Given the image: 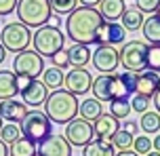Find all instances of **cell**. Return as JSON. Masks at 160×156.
I'll return each instance as SVG.
<instances>
[{
	"mask_svg": "<svg viewBox=\"0 0 160 156\" xmlns=\"http://www.w3.org/2000/svg\"><path fill=\"white\" fill-rule=\"evenodd\" d=\"M103 23V17L97 8L76 7L65 19V34L74 40V44H97V30Z\"/></svg>",
	"mask_w": 160,
	"mask_h": 156,
	"instance_id": "cell-1",
	"label": "cell"
},
{
	"mask_svg": "<svg viewBox=\"0 0 160 156\" xmlns=\"http://www.w3.org/2000/svg\"><path fill=\"white\" fill-rule=\"evenodd\" d=\"M78 99L65 89H55L44 101V114L51 118V123L70 124L78 116Z\"/></svg>",
	"mask_w": 160,
	"mask_h": 156,
	"instance_id": "cell-2",
	"label": "cell"
},
{
	"mask_svg": "<svg viewBox=\"0 0 160 156\" xmlns=\"http://www.w3.org/2000/svg\"><path fill=\"white\" fill-rule=\"evenodd\" d=\"M91 91L95 99L99 101H114V99H128L133 95V91L127 87V82L122 80L120 74H101L97 76L93 84H91Z\"/></svg>",
	"mask_w": 160,
	"mask_h": 156,
	"instance_id": "cell-3",
	"label": "cell"
},
{
	"mask_svg": "<svg viewBox=\"0 0 160 156\" xmlns=\"http://www.w3.org/2000/svg\"><path fill=\"white\" fill-rule=\"evenodd\" d=\"M19 21L28 28H42L53 17V8L48 0H19L15 8Z\"/></svg>",
	"mask_w": 160,
	"mask_h": 156,
	"instance_id": "cell-4",
	"label": "cell"
},
{
	"mask_svg": "<svg viewBox=\"0 0 160 156\" xmlns=\"http://www.w3.org/2000/svg\"><path fill=\"white\" fill-rule=\"evenodd\" d=\"M148 51H150V44H145L143 40L124 42L120 49V66L133 74L145 72L148 70Z\"/></svg>",
	"mask_w": 160,
	"mask_h": 156,
	"instance_id": "cell-5",
	"label": "cell"
},
{
	"mask_svg": "<svg viewBox=\"0 0 160 156\" xmlns=\"http://www.w3.org/2000/svg\"><path fill=\"white\" fill-rule=\"evenodd\" d=\"M63 42H65V36L59 28H53V25H42L38 28L32 36V44H34V51L42 55V57H53L57 51L63 49Z\"/></svg>",
	"mask_w": 160,
	"mask_h": 156,
	"instance_id": "cell-6",
	"label": "cell"
},
{
	"mask_svg": "<svg viewBox=\"0 0 160 156\" xmlns=\"http://www.w3.org/2000/svg\"><path fill=\"white\" fill-rule=\"evenodd\" d=\"M34 34L30 32V28L23 25L21 21H13V23H7L0 32V42L2 47L11 53H21V51H28L30 42H32Z\"/></svg>",
	"mask_w": 160,
	"mask_h": 156,
	"instance_id": "cell-7",
	"label": "cell"
},
{
	"mask_svg": "<svg viewBox=\"0 0 160 156\" xmlns=\"http://www.w3.org/2000/svg\"><path fill=\"white\" fill-rule=\"evenodd\" d=\"M21 127V133H23V137L28 139H32L34 143H40V141H44L48 135H53L51 133V118H48L44 112H38V110H32V112H28L23 120L19 123Z\"/></svg>",
	"mask_w": 160,
	"mask_h": 156,
	"instance_id": "cell-8",
	"label": "cell"
},
{
	"mask_svg": "<svg viewBox=\"0 0 160 156\" xmlns=\"http://www.w3.org/2000/svg\"><path fill=\"white\" fill-rule=\"evenodd\" d=\"M13 72L17 76H25V78L36 80L44 72V59L36 51H21V53H17L15 61H13Z\"/></svg>",
	"mask_w": 160,
	"mask_h": 156,
	"instance_id": "cell-9",
	"label": "cell"
},
{
	"mask_svg": "<svg viewBox=\"0 0 160 156\" xmlns=\"http://www.w3.org/2000/svg\"><path fill=\"white\" fill-rule=\"evenodd\" d=\"M63 137L70 141V146L87 148L88 143L95 139V129H93V124L88 123V120H84V118H74L72 123L68 124Z\"/></svg>",
	"mask_w": 160,
	"mask_h": 156,
	"instance_id": "cell-10",
	"label": "cell"
},
{
	"mask_svg": "<svg viewBox=\"0 0 160 156\" xmlns=\"http://www.w3.org/2000/svg\"><path fill=\"white\" fill-rule=\"evenodd\" d=\"M91 61L97 68V72H101V74H114L116 68L120 66V51L116 47H110V44H99L97 51H93Z\"/></svg>",
	"mask_w": 160,
	"mask_h": 156,
	"instance_id": "cell-11",
	"label": "cell"
},
{
	"mask_svg": "<svg viewBox=\"0 0 160 156\" xmlns=\"http://www.w3.org/2000/svg\"><path fill=\"white\" fill-rule=\"evenodd\" d=\"M91 84H93V76L88 70L84 68H74L65 74V80H63V87L65 91H70L72 95H84L91 91Z\"/></svg>",
	"mask_w": 160,
	"mask_h": 156,
	"instance_id": "cell-12",
	"label": "cell"
},
{
	"mask_svg": "<svg viewBox=\"0 0 160 156\" xmlns=\"http://www.w3.org/2000/svg\"><path fill=\"white\" fill-rule=\"evenodd\" d=\"M127 38V30L122 28V23L118 21H103L97 30V44H110V47H116V44H122Z\"/></svg>",
	"mask_w": 160,
	"mask_h": 156,
	"instance_id": "cell-13",
	"label": "cell"
},
{
	"mask_svg": "<svg viewBox=\"0 0 160 156\" xmlns=\"http://www.w3.org/2000/svg\"><path fill=\"white\" fill-rule=\"evenodd\" d=\"M36 156H72V146L63 135H48L44 141L38 143Z\"/></svg>",
	"mask_w": 160,
	"mask_h": 156,
	"instance_id": "cell-14",
	"label": "cell"
},
{
	"mask_svg": "<svg viewBox=\"0 0 160 156\" xmlns=\"http://www.w3.org/2000/svg\"><path fill=\"white\" fill-rule=\"evenodd\" d=\"M21 93V99H23V103L25 106H30V108H38L42 106L44 101H47V84L42 80H30V84L28 87H23V89L19 91Z\"/></svg>",
	"mask_w": 160,
	"mask_h": 156,
	"instance_id": "cell-15",
	"label": "cell"
},
{
	"mask_svg": "<svg viewBox=\"0 0 160 156\" xmlns=\"http://www.w3.org/2000/svg\"><path fill=\"white\" fill-rule=\"evenodd\" d=\"M160 87V74L152 72V70H145L141 74H137V84H135V95L152 99L156 95V91Z\"/></svg>",
	"mask_w": 160,
	"mask_h": 156,
	"instance_id": "cell-16",
	"label": "cell"
},
{
	"mask_svg": "<svg viewBox=\"0 0 160 156\" xmlns=\"http://www.w3.org/2000/svg\"><path fill=\"white\" fill-rule=\"evenodd\" d=\"M93 129H95V137L97 139H105V141H112L114 133L120 129V123L114 114H101L93 123Z\"/></svg>",
	"mask_w": 160,
	"mask_h": 156,
	"instance_id": "cell-17",
	"label": "cell"
},
{
	"mask_svg": "<svg viewBox=\"0 0 160 156\" xmlns=\"http://www.w3.org/2000/svg\"><path fill=\"white\" fill-rule=\"evenodd\" d=\"M0 116H2V120H8V123L17 124L28 116V106H25L23 101L4 99V101H0Z\"/></svg>",
	"mask_w": 160,
	"mask_h": 156,
	"instance_id": "cell-18",
	"label": "cell"
},
{
	"mask_svg": "<svg viewBox=\"0 0 160 156\" xmlns=\"http://www.w3.org/2000/svg\"><path fill=\"white\" fill-rule=\"evenodd\" d=\"M19 93V80L17 74L11 70H0V101L4 99H15Z\"/></svg>",
	"mask_w": 160,
	"mask_h": 156,
	"instance_id": "cell-19",
	"label": "cell"
},
{
	"mask_svg": "<svg viewBox=\"0 0 160 156\" xmlns=\"http://www.w3.org/2000/svg\"><path fill=\"white\" fill-rule=\"evenodd\" d=\"M99 15L103 17V21H118L120 17L124 15V11H127V4H124V0H101V4H99Z\"/></svg>",
	"mask_w": 160,
	"mask_h": 156,
	"instance_id": "cell-20",
	"label": "cell"
},
{
	"mask_svg": "<svg viewBox=\"0 0 160 156\" xmlns=\"http://www.w3.org/2000/svg\"><path fill=\"white\" fill-rule=\"evenodd\" d=\"M78 112H80V116H82L84 120L95 123L97 118L103 114V110H101V101H99V99H95V97H88V99H84V101L80 103Z\"/></svg>",
	"mask_w": 160,
	"mask_h": 156,
	"instance_id": "cell-21",
	"label": "cell"
},
{
	"mask_svg": "<svg viewBox=\"0 0 160 156\" xmlns=\"http://www.w3.org/2000/svg\"><path fill=\"white\" fill-rule=\"evenodd\" d=\"M120 21H122V28H124L127 32H137V30H141L145 17L139 8H127L124 15L120 17Z\"/></svg>",
	"mask_w": 160,
	"mask_h": 156,
	"instance_id": "cell-22",
	"label": "cell"
},
{
	"mask_svg": "<svg viewBox=\"0 0 160 156\" xmlns=\"http://www.w3.org/2000/svg\"><path fill=\"white\" fill-rule=\"evenodd\" d=\"M68 57H70V66L72 68H84L91 61V51L84 44H74L68 49Z\"/></svg>",
	"mask_w": 160,
	"mask_h": 156,
	"instance_id": "cell-23",
	"label": "cell"
},
{
	"mask_svg": "<svg viewBox=\"0 0 160 156\" xmlns=\"http://www.w3.org/2000/svg\"><path fill=\"white\" fill-rule=\"evenodd\" d=\"M141 32H143V38L152 44H160V17L152 15L148 17L141 25Z\"/></svg>",
	"mask_w": 160,
	"mask_h": 156,
	"instance_id": "cell-24",
	"label": "cell"
},
{
	"mask_svg": "<svg viewBox=\"0 0 160 156\" xmlns=\"http://www.w3.org/2000/svg\"><path fill=\"white\" fill-rule=\"evenodd\" d=\"M36 154H38V148L28 137H21V139H17L15 143L8 146V156H36Z\"/></svg>",
	"mask_w": 160,
	"mask_h": 156,
	"instance_id": "cell-25",
	"label": "cell"
},
{
	"mask_svg": "<svg viewBox=\"0 0 160 156\" xmlns=\"http://www.w3.org/2000/svg\"><path fill=\"white\" fill-rule=\"evenodd\" d=\"M82 156H116L114 154V146L112 141H105V139H93L88 143Z\"/></svg>",
	"mask_w": 160,
	"mask_h": 156,
	"instance_id": "cell-26",
	"label": "cell"
},
{
	"mask_svg": "<svg viewBox=\"0 0 160 156\" xmlns=\"http://www.w3.org/2000/svg\"><path fill=\"white\" fill-rule=\"evenodd\" d=\"M139 129L148 135V133H158L160 131V114L158 112H143L141 120H139Z\"/></svg>",
	"mask_w": 160,
	"mask_h": 156,
	"instance_id": "cell-27",
	"label": "cell"
},
{
	"mask_svg": "<svg viewBox=\"0 0 160 156\" xmlns=\"http://www.w3.org/2000/svg\"><path fill=\"white\" fill-rule=\"evenodd\" d=\"M63 80H65V76L59 68H47V70L42 72V82L47 84V89H53V91L59 89V87L63 84Z\"/></svg>",
	"mask_w": 160,
	"mask_h": 156,
	"instance_id": "cell-28",
	"label": "cell"
},
{
	"mask_svg": "<svg viewBox=\"0 0 160 156\" xmlns=\"http://www.w3.org/2000/svg\"><path fill=\"white\" fill-rule=\"evenodd\" d=\"M133 141H135V135L133 133L124 131V129H118L112 137V146L116 150H120V152H127V150L133 148Z\"/></svg>",
	"mask_w": 160,
	"mask_h": 156,
	"instance_id": "cell-29",
	"label": "cell"
},
{
	"mask_svg": "<svg viewBox=\"0 0 160 156\" xmlns=\"http://www.w3.org/2000/svg\"><path fill=\"white\" fill-rule=\"evenodd\" d=\"M21 137H23V133H21V127H17L15 123L2 124V129H0V139L4 141L7 146L15 143V141H17V139H21Z\"/></svg>",
	"mask_w": 160,
	"mask_h": 156,
	"instance_id": "cell-30",
	"label": "cell"
},
{
	"mask_svg": "<svg viewBox=\"0 0 160 156\" xmlns=\"http://www.w3.org/2000/svg\"><path fill=\"white\" fill-rule=\"evenodd\" d=\"M131 101L128 99H114L110 101V114H114L116 118H127L131 114Z\"/></svg>",
	"mask_w": 160,
	"mask_h": 156,
	"instance_id": "cell-31",
	"label": "cell"
},
{
	"mask_svg": "<svg viewBox=\"0 0 160 156\" xmlns=\"http://www.w3.org/2000/svg\"><path fill=\"white\" fill-rule=\"evenodd\" d=\"M51 2V8L55 11L57 15H70L74 8L78 7V0H48Z\"/></svg>",
	"mask_w": 160,
	"mask_h": 156,
	"instance_id": "cell-32",
	"label": "cell"
},
{
	"mask_svg": "<svg viewBox=\"0 0 160 156\" xmlns=\"http://www.w3.org/2000/svg\"><path fill=\"white\" fill-rule=\"evenodd\" d=\"M154 148V143L152 139L148 137V135H137L135 141H133V152H137V154L141 156V154H150Z\"/></svg>",
	"mask_w": 160,
	"mask_h": 156,
	"instance_id": "cell-33",
	"label": "cell"
},
{
	"mask_svg": "<svg viewBox=\"0 0 160 156\" xmlns=\"http://www.w3.org/2000/svg\"><path fill=\"white\" fill-rule=\"evenodd\" d=\"M148 70L160 74V44H150V51H148Z\"/></svg>",
	"mask_w": 160,
	"mask_h": 156,
	"instance_id": "cell-34",
	"label": "cell"
},
{
	"mask_svg": "<svg viewBox=\"0 0 160 156\" xmlns=\"http://www.w3.org/2000/svg\"><path fill=\"white\" fill-rule=\"evenodd\" d=\"M148 106H150V99L148 97H141V95H131V108L139 112V114H143L148 112Z\"/></svg>",
	"mask_w": 160,
	"mask_h": 156,
	"instance_id": "cell-35",
	"label": "cell"
},
{
	"mask_svg": "<svg viewBox=\"0 0 160 156\" xmlns=\"http://www.w3.org/2000/svg\"><path fill=\"white\" fill-rule=\"evenodd\" d=\"M51 63H53V68H59V70H61V68H68L70 66V57H68V51H57L55 55H53V57H51Z\"/></svg>",
	"mask_w": 160,
	"mask_h": 156,
	"instance_id": "cell-36",
	"label": "cell"
},
{
	"mask_svg": "<svg viewBox=\"0 0 160 156\" xmlns=\"http://www.w3.org/2000/svg\"><path fill=\"white\" fill-rule=\"evenodd\" d=\"M141 13H156L160 8V0H135Z\"/></svg>",
	"mask_w": 160,
	"mask_h": 156,
	"instance_id": "cell-37",
	"label": "cell"
},
{
	"mask_svg": "<svg viewBox=\"0 0 160 156\" xmlns=\"http://www.w3.org/2000/svg\"><path fill=\"white\" fill-rule=\"evenodd\" d=\"M17 2H19V0H0V17L11 15L17 8Z\"/></svg>",
	"mask_w": 160,
	"mask_h": 156,
	"instance_id": "cell-38",
	"label": "cell"
},
{
	"mask_svg": "<svg viewBox=\"0 0 160 156\" xmlns=\"http://www.w3.org/2000/svg\"><path fill=\"white\" fill-rule=\"evenodd\" d=\"M122 129H124V131H128V133H133V135H135V133L139 131V124H137L135 120H124V124H122Z\"/></svg>",
	"mask_w": 160,
	"mask_h": 156,
	"instance_id": "cell-39",
	"label": "cell"
},
{
	"mask_svg": "<svg viewBox=\"0 0 160 156\" xmlns=\"http://www.w3.org/2000/svg\"><path fill=\"white\" fill-rule=\"evenodd\" d=\"M80 7H91V8H97L101 4V0H78Z\"/></svg>",
	"mask_w": 160,
	"mask_h": 156,
	"instance_id": "cell-40",
	"label": "cell"
},
{
	"mask_svg": "<svg viewBox=\"0 0 160 156\" xmlns=\"http://www.w3.org/2000/svg\"><path fill=\"white\" fill-rule=\"evenodd\" d=\"M48 25H53V28H59V25H61V17L57 15V13H53V17L48 19Z\"/></svg>",
	"mask_w": 160,
	"mask_h": 156,
	"instance_id": "cell-41",
	"label": "cell"
},
{
	"mask_svg": "<svg viewBox=\"0 0 160 156\" xmlns=\"http://www.w3.org/2000/svg\"><path fill=\"white\" fill-rule=\"evenodd\" d=\"M154 106H156V112L160 114V87H158V91H156V95H154Z\"/></svg>",
	"mask_w": 160,
	"mask_h": 156,
	"instance_id": "cell-42",
	"label": "cell"
},
{
	"mask_svg": "<svg viewBox=\"0 0 160 156\" xmlns=\"http://www.w3.org/2000/svg\"><path fill=\"white\" fill-rule=\"evenodd\" d=\"M0 156H8V146L0 139Z\"/></svg>",
	"mask_w": 160,
	"mask_h": 156,
	"instance_id": "cell-43",
	"label": "cell"
},
{
	"mask_svg": "<svg viewBox=\"0 0 160 156\" xmlns=\"http://www.w3.org/2000/svg\"><path fill=\"white\" fill-rule=\"evenodd\" d=\"M4 59H7V49H4V47H2V42H0V63H2Z\"/></svg>",
	"mask_w": 160,
	"mask_h": 156,
	"instance_id": "cell-44",
	"label": "cell"
},
{
	"mask_svg": "<svg viewBox=\"0 0 160 156\" xmlns=\"http://www.w3.org/2000/svg\"><path fill=\"white\" fill-rule=\"evenodd\" d=\"M152 143H154V150H156V152H160V135H156V139H154Z\"/></svg>",
	"mask_w": 160,
	"mask_h": 156,
	"instance_id": "cell-45",
	"label": "cell"
},
{
	"mask_svg": "<svg viewBox=\"0 0 160 156\" xmlns=\"http://www.w3.org/2000/svg\"><path fill=\"white\" fill-rule=\"evenodd\" d=\"M116 156H139L137 152H131V150H127V152H118Z\"/></svg>",
	"mask_w": 160,
	"mask_h": 156,
	"instance_id": "cell-46",
	"label": "cell"
},
{
	"mask_svg": "<svg viewBox=\"0 0 160 156\" xmlns=\"http://www.w3.org/2000/svg\"><path fill=\"white\" fill-rule=\"evenodd\" d=\"M145 156H160V152H150V154H145Z\"/></svg>",
	"mask_w": 160,
	"mask_h": 156,
	"instance_id": "cell-47",
	"label": "cell"
},
{
	"mask_svg": "<svg viewBox=\"0 0 160 156\" xmlns=\"http://www.w3.org/2000/svg\"><path fill=\"white\" fill-rule=\"evenodd\" d=\"M0 129H2V116H0Z\"/></svg>",
	"mask_w": 160,
	"mask_h": 156,
	"instance_id": "cell-48",
	"label": "cell"
},
{
	"mask_svg": "<svg viewBox=\"0 0 160 156\" xmlns=\"http://www.w3.org/2000/svg\"><path fill=\"white\" fill-rule=\"evenodd\" d=\"M156 15H158V17H160V8H158V11H156Z\"/></svg>",
	"mask_w": 160,
	"mask_h": 156,
	"instance_id": "cell-49",
	"label": "cell"
}]
</instances>
